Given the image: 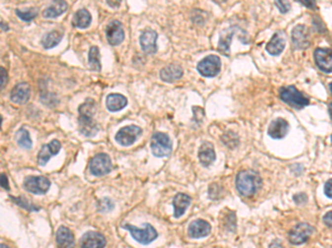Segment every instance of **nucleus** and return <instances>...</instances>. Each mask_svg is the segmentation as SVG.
Listing matches in <instances>:
<instances>
[{"label": "nucleus", "mask_w": 332, "mask_h": 248, "mask_svg": "<svg viewBox=\"0 0 332 248\" xmlns=\"http://www.w3.org/2000/svg\"><path fill=\"white\" fill-rule=\"evenodd\" d=\"M140 45L145 54H155L157 51V32L152 29L144 30L140 35Z\"/></svg>", "instance_id": "9b49d317"}, {"label": "nucleus", "mask_w": 332, "mask_h": 248, "mask_svg": "<svg viewBox=\"0 0 332 248\" xmlns=\"http://www.w3.org/2000/svg\"><path fill=\"white\" fill-rule=\"evenodd\" d=\"M211 225L204 219H196L190 223L188 226V235L190 238H202L206 237L211 233Z\"/></svg>", "instance_id": "a211bd4d"}, {"label": "nucleus", "mask_w": 332, "mask_h": 248, "mask_svg": "<svg viewBox=\"0 0 332 248\" xmlns=\"http://www.w3.org/2000/svg\"><path fill=\"white\" fill-rule=\"evenodd\" d=\"M89 65L90 68L94 72H100L101 71V62H100V51L99 48L93 47L90 48L89 51Z\"/></svg>", "instance_id": "c756f323"}, {"label": "nucleus", "mask_w": 332, "mask_h": 248, "mask_svg": "<svg viewBox=\"0 0 332 248\" xmlns=\"http://www.w3.org/2000/svg\"><path fill=\"white\" fill-rule=\"evenodd\" d=\"M68 9V3L66 1H54L51 6H49L43 11V17L49 18V19H53L59 16L63 15Z\"/></svg>", "instance_id": "a878e982"}, {"label": "nucleus", "mask_w": 332, "mask_h": 248, "mask_svg": "<svg viewBox=\"0 0 332 248\" xmlns=\"http://www.w3.org/2000/svg\"><path fill=\"white\" fill-rule=\"evenodd\" d=\"M106 33L108 42L111 45H114V47L123 42L125 36L123 27H122L121 22L117 20H113L108 25Z\"/></svg>", "instance_id": "f8f14e48"}, {"label": "nucleus", "mask_w": 332, "mask_h": 248, "mask_svg": "<svg viewBox=\"0 0 332 248\" xmlns=\"http://www.w3.org/2000/svg\"><path fill=\"white\" fill-rule=\"evenodd\" d=\"M1 186L4 190H9V183H8V179L4 174H1Z\"/></svg>", "instance_id": "58836bf2"}, {"label": "nucleus", "mask_w": 332, "mask_h": 248, "mask_svg": "<svg viewBox=\"0 0 332 248\" xmlns=\"http://www.w3.org/2000/svg\"><path fill=\"white\" fill-rule=\"evenodd\" d=\"M329 87H330V92H331V94H332V83H331Z\"/></svg>", "instance_id": "a18cd8bd"}, {"label": "nucleus", "mask_w": 332, "mask_h": 248, "mask_svg": "<svg viewBox=\"0 0 332 248\" xmlns=\"http://www.w3.org/2000/svg\"><path fill=\"white\" fill-rule=\"evenodd\" d=\"M329 114H330V117H331V121H332V103L329 104Z\"/></svg>", "instance_id": "37998d69"}, {"label": "nucleus", "mask_w": 332, "mask_h": 248, "mask_svg": "<svg viewBox=\"0 0 332 248\" xmlns=\"http://www.w3.org/2000/svg\"><path fill=\"white\" fill-rule=\"evenodd\" d=\"M95 114V103L92 99H86L79 107V127L80 132L85 137H92L97 134L99 128L93 121Z\"/></svg>", "instance_id": "f257e3e1"}, {"label": "nucleus", "mask_w": 332, "mask_h": 248, "mask_svg": "<svg viewBox=\"0 0 332 248\" xmlns=\"http://www.w3.org/2000/svg\"><path fill=\"white\" fill-rule=\"evenodd\" d=\"M141 135H142L141 127L135 125L125 126L117 131V134L115 135V140L122 146L129 147L133 145L139 139Z\"/></svg>", "instance_id": "6e6552de"}, {"label": "nucleus", "mask_w": 332, "mask_h": 248, "mask_svg": "<svg viewBox=\"0 0 332 248\" xmlns=\"http://www.w3.org/2000/svg\"><path fill=\"white\" fill-rule=\"evenodd\" d=\"M61 149V142L54 139L48 145H43L41 150L38 154V163L39 165H45L48 163L50 158L59 154Z\"/></svg>", "instance_id": "2eb2a0df"}, {"label": "nucleus", "mask_w": 332, "mask_h": 248, "mask_svg": "<svg viewBox=\"0 0 332 248\" xmlns=\"http://www.w3.org/2000/svg\"><path fill=\"white\" fill-rule=\"evenodd\" d=\"M279 95L283 102L295 109H301L309 104V99L295 86L283 87L279 92Z\"/></svg>", "instance_id": "20e7f679"}, {"label": "nucleus", "mask_w": 332, "mask_h": 248, "mask_svg": "<svg viewBox=\"0 0 332 248\" xmlns=\"http://www.w3.org/2000/svg\"><path fill=\"white\" fill-rule=\"evenodd\" d=\"M0 248H9L8 246H6V245H3V244H1V246H0Z\"/></svg>", "instance_id": "c03bdc74"}, {"label": "nucleus", "mask_w": 332, "mask_h": 248, "mask_svg": "<svg viewBox=\"0 0 332 248\" xmlns=\"http://www.w3.org/2000/svg\"><path fill=\"white\" fill-rule=\"evenodd\" d=\"M324 222L327 225V226L332 227V211L331 212L327 213L325 217H324Z\"/></svg>", "instance_id": "4c0bfd02"}, {"label": "nucleus", "mask_w": 332, "mask_h": 248, "mask_svg": "<svg viewBox=\"0 0 332 248\" xmlns=\"http://www.w3.org/2000/svg\"><path fill=\"white\" fill-rule=\"evenodd\" d=\"M120 3H121V2L114 3V2H110V1H108V4H110V6H112V7H114V6H120Z\"/></svg>", "instance_id": "79ce46f5"}, {"label": "nucleus", "mask_w": 332, "mask_h": 248, "mask_svg": "<svg viewBox=\"0 0 332 248\" xmlns=\"http://www.w3.org/2000/svg\"><path fill=\"white\" fill-rule=\"evenodd\" d=\"M198 159L204 167H208L211 165L216 159L215 150L211 142H204V144L199 147L198 150Z\"/></svg>", "instance_id": "4be33fe9"}, {"label": "nucleus", "mask_w": 332, "mask_h": 248, "mask_svg": "<svg viewBox=\"0 0 332 248\" xmlns=\"http://www.w3.org/2000/svg\"><path fill=\"white\" fill-rule=\"evenodd\" d=\"M74 27L79 28V29H85L91 24V15L86 9H80L75 12L74 18Z\"/></svg>", "instance_id": "cd10ccee"}, {"label": "nucleus", "mask_w": 332, "mask_h": 248, "mask_svg": "<svg viewBox=\"0 0 332 248\" xmlns=\"http://www.w3.org/2000/svg\"><path fill=\"white\" fill-rule=\"evenodd\" d=\"M183 74L184 72L182 66H180L179 64H171V65H167L164 68H162L160 76L164 82L172 83L180 80L183 76Z\"/></svg>", "instance_id": "412c9836"}, {"label": "nucleus", "mask_w": 332, "mask_h": 248, "mask_svg": "<svg viewBox=\"0 0 332 248\" xmlns=\"http://www.w3.org/2000/svg\"><path fill=\"white\" fill-rule=\"evenodd\" d=\"M221 59L217 55H208L199 61L197 64V71L199 74L205 77H214L221 72Z\"/></svg>", "instance_id": "0eeeda50"}, {"label": "nucleus", "mask_w": 332, "mask_h": 248, "mask_svg": "<svg viewBox=\"0 0 332 248\" xmlns=\"http://www.w3.org/2000/svg\"><path fill=\"white\" fill-rule=\"evenodd\" d=\"M291 38H293V43L295 49H303L309 45L310 34H309V30L307 29V27L297 26L294 28Z\"/></svg>", "instance_id": "f3484780"}, {"label": "nucleus", "mask_w": 332, "mask_h": 248, "mask_svg": "<svg viewBox=\"0 0 332 248\" xmlns=\"http://www.w3.org/2000/svg\"><path fill=\"white\" fill-rule=\"evenodd\" d=\"M0 75H1V81H0V83H1V90H3V89H4V86L7 85V82H8L7 71L4 70L3 67L0 68Z\"/></svg>", "instance_id": "f704fd0d"}, {"label": "nucleus", "mask_w": 332, "mask_h": 248, "mask_svg": "<svg viewBox=\"0 0 332 248\" xmlns=\"http://www.w3.org/2000/svg\"><path fill=\"white\" fill-rule=\"evenodd\" d=\"M325 194L329 197V199H332V179L327 181L325 185Z\"/></svg>", "instance_id": "c9c22d12"}, {"label": "nucleus", "mask_w": 332, "mask_h": 248, "mask_svg": "<svg viewBox=\"0 0 332 248\" xmlns=\"http://www.w3.org/2000/svg\"><path fill=\"white\" fill-rule=\"evenodd\" d=\"M234 35V31H231L230 33L226 34L225 36H221L220 40V43H218V50L224 54V55H229V44L231 38Z\"/></svg>", "instance_id": "7c9ffc66"}, {"label": "nucleus", "mask_w": 332, "mask_h": 248, "mask_svg": "<svg viewBox=\"0 0 332 248\" xmlns=\"http://www.w3.org/2000/svg\"><path fill=\"white\" fill-rule=\"evenodd\" d=\"M56 238L59 248H74V234L66 226H60L58 228Z\"/></svg>", "instance_id": "aec40b11"}, {"label": "nucleus", "mask_w": 332, "mask_h": 248, "mask_svg": "<svg viewBox=\"0 0 332 248\" xmlns=\"http://www.w3.org/2000/svg\"><path fill=\"white\" fill-rule=\"evenodd\" d=\"M107 107L110 112H119V110L123 109L126 105H127V99L125 96L117 94V93H112L110 95H108L107 97Z\"/></svg>", "instance_id": "b1692460"}, {"label": "nucleus", "mask_w": 332, "mask_h": 248, "mask_svg": "<svg viewBox=\"0 0 332 248\" xmlns=\"http://www.w3.org/2000/svg\"><path fill=\"white\" fill-rule=\"evenodd\" d=\"M30 92H31V89L28 83H26V82L19 83V84H17L11 91V93H10L11 102L19 104V105L26 104L29 100Z\"/></svg>", "instance_id": "dca6fc26"}, {"label": "nucleus", "mask_w": 332, "mask_h": 248, "mask_svg": "<svg viewBox=\"0 0 332 248\" xmlns=\"http://www.w3.org/2000/svg\"><path fill=\"white\" fill-rule=\"evenodd\" d=\"M288 129V123L283 118H277L270 124L269 128H268V135L274 138V139H281V138L287 135Z\"/></svg>", "instance_id": "6ab92c4d"}, {"label": "nucleus", "mask_w": 332, "mask_h": 248, "mask_svg": "<svg viewBox=\"0 0 332 248\" xmlns=\"http://www.w3.org/2000/svg\"><path fill=\"white\" fill-rule=\"evenodd\" d=\"M190 202V197L188 195L184 194V193H179L173 199V206H174V217L179 218L185 213L186 209L188 208Z\"/></svg>", "instance_id": "5701e85b"}, {"label": "nucleus", "mask_w": 332, "mask_h": 248, "mask_svg": "<svg viewBox=\"0 0 332 248\" xmlns=\"http://www.w3.org/2000/svg\"><path fill=\"white\" fill-rule=\"evenodd\" d=\"M315 231L311 225L307 223H300L291 229L289 232V241L294 245H301L304 242L308 241V238L311 236V234Z\"/></svg>", "instance_id": "1a4fd4ad"}, {"label": "nucleus", "mask_w": 332, "mask_h": 248, "mask_svg": "<svg viewBox=\"0 0 332 248\" xmlns=\"http://www.w3.org/2000/svg\"><path fill=\"white\" fill-rule=\"evenodd\" d=\"M151 149L152 154L155 157H167V155H171L173 149L171 138L168 137L167 134H164V132H155L151 139Z\"/></svg>", "instance_id": "39448f33"}, {"label": "nucleus", "mask_w": 332, "mask_h": 248, "mask_svg": "<svg viewBox=\"0 0 332 248\" xmlns=\"http://www.w3.org/2000/svg\"><path fill=\"white\" fill-rule=\"evenodd\" d=\"M276 6L279 8V10L283 13L287 12L289 10V8H290V4L287 3V2H285V1H276Z\"/></svg>", "instance_id": "e433bc0d"}, {"label": "nucleus", "mask_w": 332, "mask_h": 248, "mask_svg": "<svg viewBox=\"0 0 332 248\" xmlns=\"http://www.w3.org/2000/svg\"><path fill=\"white\" fill-rule=\"evenodd\" d=\"M315 61L321 71L326 73L332 72V50L318 48L315 51Z\"/></svg>", "instance_id": "ddd939ff"}, {"label": "nucleus", "mask_w": 332, "mask_h": 248, "mask_svg": "<svg viewBox=\"0 0 332 248\" xmlns=\"http://www.w3.org/2000/svg\"><path fill=\"white\" fill-rule=\"evenodd\" d=\"M269 248H284V246L281 245L278 241H275V242L271 243Z\"/></svg>", "instance_id": "ea45409f"}, {"label": "nucleus", "mask_w": 332, "mask_h": 248, "mask_svg": "<svg viewBox=\"0 0 332 248\" xmlns=\"http://www.w3.org/2000/svg\"><path fill=\"white\" fill-rule=\"evenodd\" d=\"M123 228H125L126 231H129L132 237L142 245L151 244V243L153 241H155L157 237L156 229L148 223L144 224L143 228H138L131 224H123Z\"/></svg>", "instance_id": "7ed1b4c3"}, {"label": "nucleus", "mask_w": 332, "mask_h": 248, "mask_svg": "<svg viewBox=\"0 0 332 248\" xmlns=\"http://www.w3.org/2000/svg\"><path fill=\"white\" fill-rule=\"evenodd\" d=\"M106 245V237L98 232H86L81 237V247L82 248H104Z\"/></svg>", "instance_id": "4468645a"}, {"label": "nucleus", "mask_w": 332, "mask_h": 248, "mask_svg": "<svg viewBox=\"0 0 332 248\" xmlns=\"http://www.w3.org/2000/svg\"><path fill=\"white\" fill-rule=\"evenodd\" d=\"M307 200H308V197H307L306 194H304V193H300V194H297V195L294 196V201L299 205L306 203Z\"/></svg>", "instance_id": "72a5a7b5"}, {"label": "nucleus", "mask_w": 332, "mask_h": 248, "mask_svg": "<svg viewBox=\"0 0 332 248\" xmlns=\"http://www.w3.org/2000/svg\"><path fill=\"white\" fill-rule=\"evenodd\" d=\"M16 141L20 148L24 149H31L33 148V140L30 138V134L27 131L25 128L18 130L16 135Z\"/></svg>", "instance_id": "c85d7f7f"}, {"label": "nucleus", "mask_w": 332, "mask_h": 248, "mask_svg": "<svg viewBox=\"0 0 332 248\" xmlns=\"http://www.w3.org/2000/svg\"><path fill=\"white\" fill-rule=\"evenodd\" d=\"M301 2L302 4H304V6H307V7H315V3L311 2V1H303V0H301Z\"/></svg>", "instance_id": "a19ab883"}, {"label": "nucleus", "mask_w": 332, "mask_h": 248, "mask_svg": "<svg viewBox=\"0 0 332 248\" xmlns=\"http://www.w3.org/2000/svg\"><path fill=\"white\" fill-rule=\"evenodd\" d=\"M331 141H332V137H331Z\"/></svg>", "instance_id": "49530a36"}, {"label": "nucleus", "mask_w": 332, "mask_h": 248, "mask_svg": "<svg viewBox=\"0 0 332 248\" xmlns=\"http://www.w3.org/2000/svg\"><path fill=\"white\" fill-rule=\"evenodd\" d=\"M113 208H114V204H113V202L110 199H108V197H103L102 200H100L98 202V210L102 213L110 212L111 210H113Z\"/></svg>", "instance_id": "473e14b6"}, {"label": "nucleus", "mask_w": 332, "mask_h": 248, "mask_svg": "<svg viewBox=\"0 0 332 248\" xmlns=\"http://www.w3.org/2000/svg\"><path fill=\"white\" fill-rule=\"evenodd\" d=\"M16 15L18 17H19L21 20L28 22V21L34 20L35 18L37 17L38 11H37V9H36V8L27 9V10H24V11H21V10H19V9H17V10H16Z\"/></svg>", "instance_id": "2f4dec72"}, {"label": "nucleus", "mask_w": 332, "mask_h": 248, "mask_svg": "<svg viewBox=\"0 0 332 248\" xmlns=\"http://www.w3.org/2000/svg\"><path fill=\"white\" fill-rule=\"evenodd\" d=\"M61 40H62L61 32L53 30L43 35V38L41 40V44L43 45L44 49H52L60 43Z\"/></svg>", "instance_id": "bb28decb"}, {"label": "nucleus", "mask_w": 332, "mask_h": 248, "mask_svg": "<svg viewBox=\"0 0 332 248\" xmlns=\"http://www.w3.org/2000/svg\"><path fill=\"white\" fill-rule=\"evenodd\" d=\"M261 186V179L253 170H244L236 177V187L243 196H252Z\"/></svg>", "instance_id": "f03ea898"}, {"label": "nucleus", "mask_w": 332, "mask_h": 248, "mask_svg": "<svg viewBox=\"0 0 332 248\" xmlns=\"http://www.w3.org/2000/svg\"><path fill=\"white\" fill-rule=\"evenodd\" d=\"M24 187L29 193L41 195L48 192L50 181L45 177H28L24 182Z\"/></svg>", "instance_id": "9d476101"}, {"label": "nucleus", "mask_w": 332, "mask_h": 248, "mask_svg": "<svg viewBox=\"0 0 332 248\" xmlns=\"http://www.w3.org/2000/svg\"><path fill=\"white\" fill-rule=\"evenodd\" d=\"M286 47V40L285 36H283V33H275L272 35L269 42L267 44V51L271 55H278L284 51Z\"/></svg>", "instance_id": "393cba45"}, {"label": "nucleus", "mask_w": 332, "mask_h": 248, "mask_svg": "<svg viewBox=\"0 0 332 248\" xmlns=\"http://www.w3.org/2000/svg\"><path fill=\"white\" fill-rule=\"evenodd\" d=\"M90 171L95 177H102L112 170L111 158L107 154H98L90 160Z\"/></svg>", "instance_id": "423d86ee"}]
</instances>
